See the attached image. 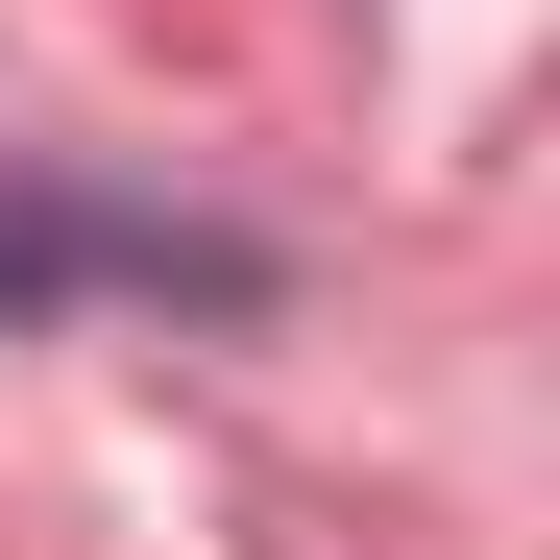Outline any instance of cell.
Instances as JSON below:
<instances>
[{
    "mask_svg": "<svg viewBox=\"0 0 560 560\" xmlns=\"http://www.w3.org/2000/svg\"><path fill=\"white\" fill-rule=\"evenodd\" d=\"M49 293H196V317H244L268 244H220V220H122V196H0V317H49Z\"/></svg>",
    "mask_w": 560,
    "mask_h": 560,
    "instance_id": "1",
    "label": "cell"
}]
</instances>
